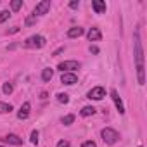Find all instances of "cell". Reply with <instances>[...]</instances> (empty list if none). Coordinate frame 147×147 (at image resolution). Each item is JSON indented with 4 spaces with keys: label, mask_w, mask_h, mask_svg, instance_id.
Instances as JSON below:
<instances>
[{
    "label": "cell",
    "mask_w": 147,
    "mask_h": 147,
    "mask_svg": "<svg viewBox=\"0 0 147 147\" xmlns=\"http://www.w3.org/2000/svg\"><path fill=\"white\" fill-rule=\"evenodd\" d=\"M87 97L92 99V100H102V99L106 97V90H104L102 87H94V88L87 94Z\"/></svg>",
    "instance_id": "obj_6"
},
{
    "label": "cell",
    "mask_w": 147,
    "mask_h": 147,
    "mask_svg": "<svg viewBox=\"0 0 147 147\" xmlns=\"http://www.w3.org/2000/svg\"><path fill=\"white\" fill-rule=\"evenodd\" d=\"M82 147H97V145H95V142L87 140V142H83V144H82Z\"/></svg>",
    "instance_id": "obj_24"
},
{
    "label": "cell",
    "mask_w": 147,
    "mask_h": 147,
    "mask_svg": "<svg viewBox=\"0 0 147 147\" xmlns=\"http://www.w3.org/2000/svg\"><path fill=\"white\" fill-rule=\"evenodd\" d=\"M61 82H62L64 85H75V83L78 82V76L75 75V73H62Z\"/></svg>",
    "instance_id": "obj_7"
},
{
    "label": "cell",
    "mask_w": 147,
    "mask_h": 147,
    "mask_svg": "<svg viewBox=\"0 0 147 147\" xmlns=\"http://www.w3.org/2000/svg\"><path fill=\"white\" fill-rule=\"evenodd\" d=\"M49 9H50V0H42L40 4H36V7H35V11H33V16H35V18H36V16H43V14L49 12Z\"/></svg>",
    "instance_id": "obj_5"
},
{
    "label": "cell",
    "mask_w": 147,
    "mask_h": 147,
    "mask_svg": "<svg viewBox=\"0 0 147 147\" xmlns=\"http://www.w3.org/2000/svg\"><path fill=\"white\" fill-rule=\"evenodd\" d=\"M78 5H80V2H76V0H75V2H71V4H69V7H71V9H76Z\"/></svg>",
    "instance_id": "obj_26"
},
{
    "label": "cell",
    "mask_w": 147,
    "mask_h": 147,
    "mask_svg": "<svg viewBox=\"0 0 147 147\" xmlns=\"http://www.w3.org/2000/svg\"><path fill=\"white\" fill-rule=\"evenodd\" d=\"M12 111V106L7 104V102H0V114H4V113H11Z\"/></svg>",
    "instance_id": "obj_16"
},
{
    "label": "cell",
    "mask_w": 147,
    "mask_h": 147,
    "mask_svg": "<svg viewBox=\"0 0 147 147\" xmlns=\"http://www.w3.org/2000/svg\"><path fill=\"white\" fill-rule=\"evenodd\" d=\"M30 109H31V104H30V102H24V104L21 106L19 113H18V118H19V119H26V118L30 116Z\"/></svg>",
    "instance_id": "obj_10"
},
{
    "label": "cell",
    "mask_w": 147,
    "mask_h": 147,
    "mask_svg": "<svg viewBox=\"0 0 147 147\" xmlns=\"http://www.w3.org/2000/svg\"><path fill=\"white\" fill-rule=\"evenodd\" d=\"M21 7H23V0H12V2H11V9L14 12H18Z\"/></svg>",
    "instance_id": "obj_17"
},
{
    "label": "cell",
    "mask_w": 147,
    "mask_h": 147,
    "mask_svg": "<svg viewBox=\"0 0 147 147\" xmlns=\"http://www.w3.org/2000/svg\"><path fill=\"white\" fill-rule=\"evenodd\" d=\"M57 147H69V142L67 140H59L57 142Z\"/></svg>",
    "instance_id": "obj_25"
},
{
    "label": "cell",
    "mask_w": 147,
    "mask_h": 147,
    "mask_svg": "<svg viewBox=\"0 0 147 147\" xmlns=\"http://www.w3.org/2000/svg\"><path fill=\"white\" fill-rule=\"evenodd\" d=\"M87 36H88V40L90 42H97V40H100V31H99V28H90V31L87 33Z\"/></svg>",
    "instance_id": "obj_12"
},
{
    "label": "cell",
    "mask_w": 147,
    "mask_h": 147,
    "mask_svg": "<svg viewBox=\"0 0 147 147\" xmlns=\"http://www.w3.org/2000/svg\"><path fill=\"white\" fill-rule=\"evenodd\" d=\"M90 52H92V54H99V49H97V47H92V45H90Z\"/></svg>",
    "instance_id": "obj_27"
},
{
    "label": "cell",
    "mask_w": 147,
    "mask_h": 147,
    "mask_svg": "<svg viewBox=\"0 0 147 147\" xmlns=\"http://www.w3.org/2000/svg\"><path fill=\"white\" fill-rule=\"evenodd\" d=\"M38 137H40V135H38V131H36V130H33V131H31V138H30V140H31V144H38Z\"/></svg>",
    "instance_id": "obj_22"
},
{
    "label": "cell",
    "mask_w": 147,
    "mask_h": 147,
    "mask_svg": "<svg viewBox=\"0 0 147 147\" xmlns=\"http://www.w3.org/2000/svg\"><path fill=\"white\" fill-rule=\"evenodd\" d=\"M35 21H36V18H35V16H30V18H26V26H31Z\"/></svg>",
    "instance_id": "obj_23"
},
{
    "label": "cell",
    "mask_w": 147,
    "mask_h": 147,
    "mask_svg": "<svg viewBox=\"0 0 147 147\" xmlns=\"http://www.w3.org/2000/svg\"><path fill=\"white\" fill-rule=\"evenodd\" d=\"M2 140H4V142H7V144H11V145H23V138H19V137H18V135H14V133L5 135Z\"/></svg>",
    "instance_id": "obj_9"
},
{
    "label": "cell",
    "mask_w": 147,
    "mask_h": 147,
    "mask_svg": "<svg viewBox=\"0 0 147 147\" xmlns=\"http://www.w3.org/2000/svg\"><path fill=\"white\" fill-rule=\"evenodd\" d=\"M80 62L78 61H64L57 66V69H61L62 73H67V71H75V69H80Z\"/></svg>",
    "instance_id": "obj_4"
},
{
    "label": "cell",
    "mask_w": 147,
    "mask_h": 147,
    "mask_svg": "<svg viewBox=\"0 0 147 147\" xmlns=\"http://www.w3.org/2000/svg\"><path fill=\"white\" fill-rule=\"evenodd\" d=\"M2 90H4V94H5V95H9V94H12L14 87H12L11 83H4V88H2Z\"/></svg>",
    "instance_id": "obj_20"
},
{
    "label": "cell",
    "mask_w": 147,
    "mask_h": 147,
    "mask_svg": "<svg viewBox=\"0 0 147 147\" xmlns=\"http://www.w3.org/2000/svg\"><path fill=\"white\" fill-rule=\"evenodd\" d=\"M100 135H102V140L106 144H109V145H113V144H116L119 140V133L116 130H113V128H104L100 131Z\"/></svg>",
    "instance_id": "obj_2"
},
{
    "label": "cell",
    "mask_w": 147,
    "mask_h": 147,
    "mask_svg": "<svg viewBox=\"0 0 147 147\" xmlns=\"http://www.w3.org/2000/svg\"><path fill=\"white\" fill-rule=\"evenodd\" d=\"M43 45H45V38L42 35H33L24 42V47L28 49H42Z\"/></svg>",
    "instance_id": "obj_3"
},
{
    "label": "cell",
    "mask_w": 147,
    "mask_h": 147,
    "mask_svg": "<svg viewBox=\"0 0 147 147\" xmlns=\"http://www.w3.org/2000/svg\"><path fill=\"white\" fill-rule=\"evenodd\" d=\"M92 114H95V107H92V106H85L83 109H82V116H92Z\"/></svg>",
    "instance_id": "obj_15"
},
{
    "label": "cell",
    "mask_w": 147,
    "mask_h": 147,
    "mask_svg": "<svg viewBox=\"0 0 147 147\" xmlns=\"http://www.w3.org/2000/svg\"><path fill=\"white\" fill-rule=\"evenodd\" d=\"M82 35H83V28H80V26H75V28L67 30V36L69 38H76V36H82Z\"/></svg>",
    "instance_id": "obj_13"
},
{
    "label": "cell",
    "mask_w": 147,
    "mask_h": 147,
    "mask_svg": "<svg viewBox=\"0 0 147 147\" xmlns=\"http://www.w3.org/2000/svg\"><path fill=\"white\" fill-rule=\"evenodd\" d=\"M92 7L97 14H104L106 12V2H102V0H94L92 2Z\"/></svg>",
    "instance_id": "obj_11"
},
{
    "label": "cell",
    "mask_w": 147,
    "mask_h": 147,
    "mask_svg": "<svg viewBox=\"0 0 147 147\" xmlns=\"http://www.w3.org/2000/svg\"><path fill=\"white\" fill-rule=\"evenodd\" d=\"M133 45H135V61H137L138 85H144L145 83V76H144V50H142V42H140L138 31H135V35H133Z\"/></svg>",
    "instance_id": "obj_1"
},
{
    "label": "cell",
    "mask_w": 147,
    "mask_h": 147,
    "mask_svg": "<svg viewBox=\"0 0 147 147\" xmlns=\"http://www.w3.org/2000/svg\"><path fill=\"white\" fill-rule=\"evenodd\" d=\"M57 100H59L61 104H67V102H69V95H67V94H57Z\"/></svg>",
    "instance_id": "obj_18"
},
{
    "label": "cell",
    "mask_w": 147,
    "mask_h": 147,
    "mask_svg": "<svg viewBox=\"0 0 147 147\" xmlns=\"http://www.w3.org/2000/svg\"><path fill=\"white\" fill-rule=\"evenodd\" d=\"M140 147H142V145H140Z\"/></svg>",
    "instance_id": "obj_29"
},
{
    "label": "cell",
    "mask_w": 147,
    "mask_h": 147,
    "mask_svg": "<svg viewBox=\"0 0 147 147\" xmlns=\"http://www.w3.org/2000/svg\"><path fill=\"white\" fill-rule=\"evenodd\" d=\"M9 18H11V12H9V11H2V12H0V23L7 21Z\"/></svg>",
    "instance_id": "obj_21"
},
{
    "label": "cell",
    "mask_w": 147,
    "mask_h": 147,
    "mask_svg": "<svg viewBox=\"0 0 147 147\" xmlns=\"http://www.w3.org/2000/svg\"><path fill=\"white\" fill-rule=\"evenodd\" d=\"M52 76H54V71H52L50 67H45V69L42 71V80H43V82H50Z\"/></svg>",
    "instance_id": "obj_14"
},
{
    "label": "cell",
    "mask_w": 147,
    "mask_h": 147,
    "mask_svg": "<svg viewBox=\"0 0 147 147\" xmlns=\"http://www.w3.org/2000/svg\"><path fill=\"white\" fill-rule=\"evenodd\" d=\"M73 121H75V116H73V114H67V116H64V118H62V125H66V126H67V125H71Z\"/></svg>",
    "instance_id": "obj_19"
},
{
    "label": "cell",
    "mask_w": 147,
    "mask_h": 147,
    "mask_svg": "<svg viewBox=\"0 0 147 147\" xmlns=\"http://www.w3.org/2000/svg\"><path fill=\"white\" fill-rule=\"evenodd\" d=\"M18 31H19V28H18V26H16V28H12V30H9V31H7V33H11V35H12V33H18Z\"/></svg>",
    "instance_id": "obj_28"
},
{
    "label": "cell",
    "mask_w": 147,
    "mask_h": 147,
    "mask_svg": "<svg viewBox=\"0 0 147 147\" xmlns=\"http://www.w3.org/2000/svg\"><path fill=\"white\" fill-rule=\"evenodd\" d=\"M111 97H113V100H114V104H116L118 113H119V114H125V106H123V102H121V99H119V95H118L116 90H111Z\"/></svg>",
    "instance_id": "obj_8"
}]
</instances>
